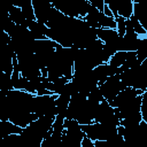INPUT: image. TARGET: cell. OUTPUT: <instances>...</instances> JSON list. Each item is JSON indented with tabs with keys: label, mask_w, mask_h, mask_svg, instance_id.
I'll list each match as a JSON object with an SVG mask.
<instances>
[{
	"label": "cell",
	"mask_w": 147,
	"mask_h": 147,
	"mask_svg": "<svg viewBox=\"0 0 147 147\" xmlns=\"http://www.w3.org/2000/svg\"><path fill=\"white\" fill-rule=\"evenodd\" d=\"M56 96L57 94H44L38 95L34 94L32 99V106L31 111L39 116H56Z\"/></svg>",
	"instance_id": "cell-1"
},
{
	"label": "cell",
	"mask_w": 147,
	"mask_h": 147,
	"mask_svg": "<svg viewBox=\"0 0 147 147\" xmlns=\"http://www.w3.org/2000/svg\"><path fill=\"white\" fill-rule=\"evenodd\" d=\"M80 127L85 136L91 140H107L117 133V126L107 125L99 122H92L88 124H80Z\"/></svg>",
	"instance_id": "cell-2"
},
{
	"label": "cell",
	"mask_w": 147,
	"mask_h": 147,
	"mask_svg": "<svg viewBox=\"0 0 147 147\" xmlns=\"http://www.w3.org/2000/svg\"><path fill=\"white\" fill-rule=\"evenodd\" d=\"M93 122H99V123H103V124L111 125V126H118L121 119L115 115L114 108L109 105V102L103 99L98 105Z\"/></svg>",
	"instance_id": "cell-3"
},
{
	"label": "cell",
	"mask_w": 147,
	"mask_h": 147,
	"mask_svg": "<svg viewBox=\"0 0 147 147\" xmlns=\"http://www.w3.org/2000/svg\"><path fill=\"white\" fill-rule=\"evenodd\" d=\"M98 86H99V90H100V92H101L103 99L107 100L108 102L111 101L123 88L126 87V86L122 83L121 77H119V74L109 76L102 84H100V85H98Z\"/></svg>",
	"instance_id": "cell-4"
},
{
	"label": "cell",
	"mask_w": 147,
	"mask_h": 147,
	"mask_svg": "<svg viewBox=\"0 0 147 147\" xmlns=\"http://www.w3.org/2000/svg\"><path fill=\"white\" fill-rule=\"evenodd\" d=\"M103 2L111 10L114 18L116 16L129 18L132 14V7H133L132 0H103Z\"/></svg>",
	"instance_id": "cell-5"
},
{
	"label": "cell",
	"mask_w": 147,
	"mask_h": 147,
	"mask_svg": "<svg viewBox=\"0 0 147 147\" xmlns=\"http://www.w3.org/2000/svg\"><path fill=\"white\" fill-rule=\"evenodd\" d=\"M142 92H144V91H141V90H137V88L126 86V87L123 88L111 101H109V105H110L113 108H119V107L126 105L127 102H130L131 100H133L137 95L142 94Z\"/></svg>",
	"instance_id": "cell-6"
},
{
	"label": "cell",
	"mask_w": 147,
	"mask_h": 147,
	"mask_svg": "<svg viewBox=\"0 0 147 147\" xmlns=\"http://www.w3.org/2000/svg\"><path fill=\"white\" fill-rule=\"evenodd\" d=\"M26 26H28V29L30 30L32 37H33L36 40L47 38L46 34H47V30H48V28L46 26L45 23H41V22L34 20V21H30V22L28 23Z\"/></svg>",
	"instance_id": "cell-7"
},
{
	"label": "cell",
	"mask_w": 147,
	"mask_h": 147,
	"mask_svg": "<svg viewBox=\"0 0 147 147\" xmlns=\"http://www.w3.org/2000/svg\"><path fill=\"white\" fill-rule=\"evenodd\" d=\"M132 15L137 17V20L140 22L141 26L147 31V5L133 2Z\"/></svg>",
	"instance_id": "cell-8"
},
{
	"label": "cell",
	"mask_w": 147,
	"mask_h": 147,
	"mask_svg": "<svg viewBox=\"0 0 147 147\" xmlns=\"http://www.w3.org/2000/svg\"><path fill=\"white\" fill-rule=\"evenodd\" d=\"M9 18L11 20L13 23L17 24V25H24L26 26L28 24V21L25 20L22 10L20 7H16V6H11L10 9H9Z\"/></svg>",
	"instance_id": "cell-9"
},
{
	"label": "cell",
	"mask_w": 147,
	"mask_h": 147,
	"mask_svg": "<svg viewBox=\"0 0 147 147\" xmlns=\"http://www.w3.org/2000/svg\"><path fill=\"white\" fill-rule=\"evenodd\" d=\"M136 55H137V60L139 63H141L144 60L147 59V36L140 37L139 45L136 51Z\"/></svg>",
	"instance_id": "cell-10"
},
{
	"label": "cell",
	"mask_w": 147,
	"mask_h": 147,
	"mask_svg": "<svg viewBox=\"0 0 147 147\" xmlns=\"http://www.w3.org/2000/svg\"><path fill=\"white\" fill-rule=\"evenodd\" d=\"M126 56H127V52L125 51H117L116 53H114L110 59L108 60V63L113 67H116V68H119L124 61L126 60Z\"/></svg>",
	"instance_id": "cell-11"
},
{
	"label": "cell",
	"mask_w": 147,
	"mask_h": 147,
	"mask_svg": "<svg viewBox=\"0 0 147 147\" xmlns=\"http://www.w3.org/2000/svg\"><path fill=\"white\" fill-rule=\"evenodd\" d=\"M21 10L25 17V20L28 21V23L30 21H34L36 20V16H34V11H33V7H32V2L31 0H24L23 3L21 5ZM28 25V24H26Z\"/></svg>",
	"instance_id": "cell-12"
},
{
	"label": "cell",
	"mask_w": 147,
	"mask_h": 147,
	"mask_svg": "<svg viewBox=\"0 0 147 147\" xmlns=\"http://www.w3.org/2000/svg\"><path fill=\"white\" fill-rule=\"evenodd\" d=\"M125 20L124 17L122 16H116L115 17V21H116V31L118 33L119 37H122L125 32Z\"/></svg>",
	"instance_id": "cell-13"
}]
</instances>
